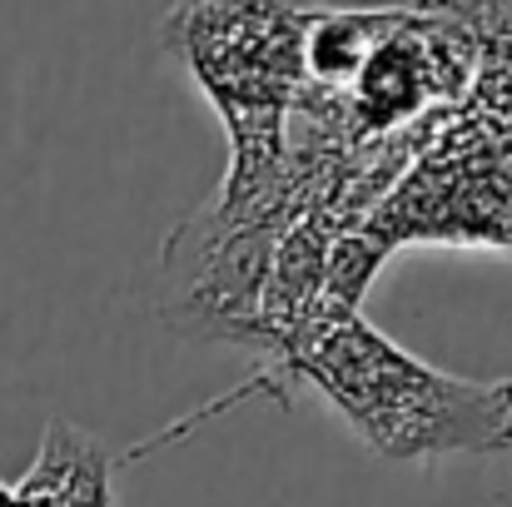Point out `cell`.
Segmentation results:
<instances>
[{"mask_svg": "<svg viewBox=\"0 0 512 507\" xmlns=\"http://www.w3.org/2000/svg\"><path fill=\"white\" fill-rule=\"evenodd\" d=\"M0 507H20L15 503V488H5V483H0Z\"/></svg>", "mask_w": 512, "mask_h": 507, "instance_id": "5b68a950", "label": "cell"}, {"mask_svg": "<svg viewBox=\"0 0 512 507\" xmlns=\"http://www.w3.org/2000/svg\"><path fill=\"white\" fill-rule=\"evenodd\" d=\"M20 507H110V453L85 428L55 418L35 468L15 483Z\"/></svg>", "mask_w": 512, "mask_h": 507, "instance_id": "277c9868", "label": "cell"}, {"mask_svg": "<svg viewBox=\"0 0 512 507\" xmlns=\"http://www.w3.org/2000/svg\"><path fill=\"white\" fill-rule=\"evenodd\" d=\"M279 368L309 378L378 458L423 463L453 453H512L508 378L483 383L443 373L378 334L358 309H319L289 338Z\"/></svg>", "mask_w": 512, "mask_h": 507, "instance_id": "6da1fadb", "label": "cell"}, {"mask_svg": "<svg viewBox=\"0 0 512 507\" xmlns=\"http://www.w3.org/2000/svg\"><path fill=\"white\" fill-rule=\"evenodd\" d=\"M314 5L239 0V5H174L160 40L194 75L229 130V169L214 204H254L284 184L289 115L309 90L304 35Z\"/></svg>", "mask_w": 512, "mask_h": 507, "instance_id": "7a4b0ae2", "label": "cell"}, {"mask_svg": "<svg viewBox=\"0 0 512 507\" xmlns=\"http://www.w3.org/2000/svg\"><path fill=\"white\" fill-rule=\"evenodd\" d=\"M413 239L512 249V120L468 100L438 110L408 174L339 239L319 309L353 314L378 264Z\"/></svg>", "mask_w": 512, "mask_h": 507, "instance_id": "3957f363", "label": "cell"}]
</instances>
